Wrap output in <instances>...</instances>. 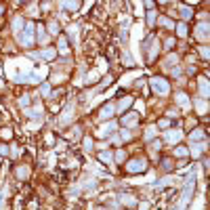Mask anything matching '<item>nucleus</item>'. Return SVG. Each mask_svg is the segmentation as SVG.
Masks as SVG:
<instances>
[{"mask_svg": "<svg viewBox=\"0 0 210 210\" xmlns=\"http://www.w3.org/2000/svg\"><path fill=\"white\" fill-rule=\"evenodd\" d=\"M153 88H155L158 93H168V84H166L162 78H155V80H153Z\"/></svg>", "mask_w": 210, "mask_h": 210, "instance_id": "nucleus-1", "label": "nucleus"}]
</instances>
